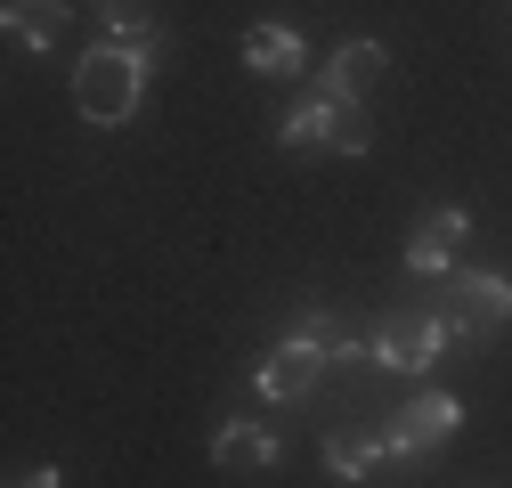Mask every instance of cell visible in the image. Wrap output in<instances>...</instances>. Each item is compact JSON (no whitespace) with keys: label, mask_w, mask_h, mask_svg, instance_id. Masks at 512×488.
I'll return each instance as SVG.
<instances>
[{"label":"cell","mask_w":512,"mask_h":488,"mask_svg":"<svg viewBox=\"0 0 512 488\" xmlns=\"http://www.w3.org/2000/svg\"><path fill=\"white\" fill-rule=\"evenodd\" d=\"M155 41H163V33L82 49V66H74V106H82V122H98V131H122V122L139 114V98H147V66H155Z\"/></svg>","instance_id":"6da1fadb"},{"label":"cell","mask_w":512,"mask_h":488,"mask_svg":"<svg viewBox=\"0 0 512 488\" xmlns=\"http://www.w3.org/2000/svg\"><path fill=\"white\" fill-rule=\"evenodd\" d=\"M439 318H447V342H456V350H488L512 326V277H496V269H447L439 277Z\"/></svg>","instance_id":"7a4b0ae2"},{"label":"cell","mask_w":512,"mask_h":488,"mask_svg":"<svg viewBox=\"0 0 512 488\" xmlns=\"http://www.w3.org/2000/svg\"><path fill=\"white\" fill-rule=\"evenodd\" d=\"M439 350H456V342H447L439 301H431V310H391V318L374 326V358H382V375H431Z\"/></svg>","instance_id":"3957f363"},{"label":"cell","mask_w":512,"mask_h":488,"mask_svg":"<svg viewBox=\"0 0 512 488\" xmlns=\"http://www.w3.org/2000/svg\"><path fill=\"white\" fill-rule=\"evenodd\" d=\"M464 423V407L447 399V391H415L391 423H382V448H391V464H415V456H431V448H447V432Z\"/></svg>","instance_id":"277c9868"},{"label":"cell","mask_w":512,"mask_h":488,"mask_svg":"<svg viewBox=\"0 0 512 488\" xmlns=\"http://www.w3.org/2000/svg\"><path fill=\"white\" fill-rule=\"evenodd\" d=\"M382 82H391V49H382V41H342L326 66H317V90L342 98V106H374Z\"/></svg>","instance_id":"5b68a950"},{"label":"cell","mask_w":512,"mask_h":488,"mask_svg":"<svg viewBox=\"0 0 512 488\" xmlns=\"http://www.w3.org/2000/svg\"><path fill=\"white\" fill-rule=\"evenodd\" d=\"M464 228H472V212H456V204L415 212V228H407V277H447V269H456Z\"/></svg>","instance_id":"8992f818"},{"label":"cell","mask_w":512,"mask_h":488,"mask_svg":"<svg viewBox=\"0 0 512 488\" xmlns=\"http://www.w3.org/2000/svg\"><path fill=\"white\" fill-rule=\"evenodd\" d=\"M326 350H317V342H301V334H285L269 358H261V375H252V383H261V399H309L317 391V375H326Z\"/></svg>","instance_id":"52a82bcc"},{"label":"cell","mask_w":512,"mask_h":488,"mask_svg":"<svg viewBox=\"0 0 512 488\" xmlns=\"http://www.w3.org/2000/svg\"><path fill=\"white\" fill-rule=\"evenodd\" d=\"M212 464H220L228 480H244V472H269V464H277V432H261V423L228 415L220 432H212Z\"/></svg>","instance_id":"ba28073f"},{"label":"cell","mask_w":512,"mask_h":488,"mask_svg":"<svg viewBox=\"0 0 512 488\" xmlns=\"http://www.w3.org/2000/svg\"><path fill=\"white\" fill-rule=\"evenodd\" d=\"M66 25H74L66 0H9V9H0V33H9L17 49H49V41H66Z\"/></svg>","instance_id":"9c48e42d"},{"label":"cell","mask_w":512,"mask_h":488,"mask_svg":"<svg viewBox=\"0 0 512 488\" xmlns=\"http://www.w3.org/2000/svg\"><path fill=\"white\" fill-rule=\"evenodd\" d=\"M244 66L252 74H309V41L293 25H244Z\"/></svg>","instance_id":"30bf717a"},{"label":"cell","mask_w":512,"mask_h":488,"mask_svg":"<svg viewBox=\"0 0 512 488\" xmlns=\"http://www.w3.org/2000/svg\"><path fill=\"white\" fill-rule=\"evenodd\" d=\"M334 114H342V98H326V90H309L301 106H285V122H277V147H326V131H334Z\"/></svg>","instance_id":"8fae6325"},{"label":"cell","mask_w":512,"mask_h":488,"mask_svg":"<svg viewBox=\"0 0 512 488\" xmlns=\"http://www.w3.org/2000/svg\"><path fill=\"white\" fill-rule=\"evenodd\" d=\"M382 464H391L382 432H374V440H366V432H334V440H326V472H334V480H374Z\"/></svg>","instance_id":"7c38bea8"},{"label":"cell","mask_w":512,"mask_h":488,"mask_svg":"<svg viewBox=\"0 0 512 488\" xmlns=\"http://www.w3.org/2000/svg\"><path fill=\"white\" fill-rule=\"evenodd\" d=\"M98 25L106 41H139V33H163V9L155 0H98Z\"/></svg>","instance_id":"4fadbf2b"},{"label":"cell","mask_w":512,"mask_h":488,"mask_svg":"<svg viewBox=\"0 0 512 488\" xmlns=\"http://www.w3.org/2000/svg\"><path fill=\"white\" fill-rule=\"evenodd\" d=\"M366 147H374V114L366 106H342L334 131H326V155H366Z\"/></svg>","instance_id":"5bb4252c"},{"label":"cell","mask_w":512,"mask_h":488,"mask_svg":"<svg viewBox=\"0 0 512 488\" xmlns=\"http://www.w3.org/2000/svg\"><path fill=\"white\" fill-rule=\"evenodd\" d=\"M9 488H66V472H57V464H33V472H17Z\"/></svg>","instance_id":"9a60e30c"}]
</instances>
